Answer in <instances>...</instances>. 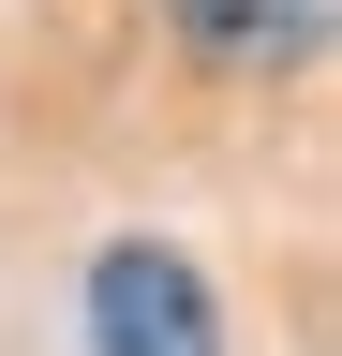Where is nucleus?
<instances>
[{"label": "nucleus", "instance_id": "1", "mask_svg": "<svg viewBox=\"0 0 342 356\" xmlns=\"http://www.w3.org/2000/svg\"><path fill=\"white\" fill-rule=\"evenodd\" d=\"M90 356H224V312H208V282H194L179 252L119 238L90 267Z\"/></svg>", "mask_w": 342, "mask_h": 356}, {"label": "nucleus", "instance_id": "2", "mask_svg": "<svg viewBox=\"0 0 342 356\" xmlns=\"http://www.w3.org/2000/svg\"><path fill=\"white\" fill-rule=\"evenodd\" d=\"M297 30H313V0H194V44H208V60H283Z\"/></svg>", "mask_w": 342, "mask_h": 356}]
</instances>
